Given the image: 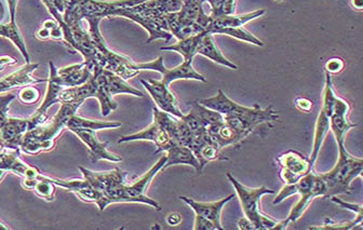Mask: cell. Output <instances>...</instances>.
Returning a JSON list of instances; mask_svg holds the SVG:
<instances>
[{"label": "cell", "mask_w": 363, "mask_h": 230, "mask_svg": "<svg viewBox=\"0 0 363 230\" xmlns=\"http://www.w3.org/2000/svg\"><path fill=\"white\" fill-rule=\"evenodd\" d=\"M295 194H299L301 198L297 201L296 205L292 207L288 217L284 221L278 222L272 227V229L284 230L288 228L289 224L296 223L303 217L313 199L318 198V197L325 199V197H327V186H325V180L320 174L315 173L313 171L309 172L306 176L299 178L294 184L286 185V186L282 187V190L279 192V194L275 198L274 205H279V203L286 200L288 197Z\"/></svg>", "instance_id": "6da1fadb"}, {"label": "cell", "mask_w": 363, "mask_h": 230, "mask_svg": "<svg viewBox=\"0 0 363 230\" xmlns=\"http://www.w3.org/2000/svg\"><path fill=\"white\" fill-rule=\"evenodd\" d=\"M83 102L62 103L57 114L49 125H38L32 130L26 131L22 139L20 149L28 155H38L42 151H49L54 147L55 142L64 129L67 123Z\"/></svg>", "instance_id": "7a4b0ae2"}, {"label": "cell", "mask_w": 363, "mask_h": 230, "mask_svg": "<svg viewBox=\"0 0 363 230\" xmlns=\"http://www.w3.org/2000/svg\"><path fill=\"white\" fill-rule=\"evenodd\" d=\"M147 0H67V9L63 14L65 23L83 22L89 18H110L117 16L119 11L127 8L134 7L139 4L145 3Z\"/></svg>", "instance_id": "3957f363"}, {"label": "cell", "mask_w": 363, "mask_h": 230, "mask_svg": "<svg viewBox=\"0 0 363 230\" xmlns=\"http://www.w3.org/2000/svg\"><path fill=\"white\" fill-rule=\"evenodd\" d=\"M79 170L83 178L96 190V205L100 212H103L112 203H121V194L127 184L128 172L121 171L118 168L108 172H94L83 166H79Z\"/></svg>", "instance_id": "277c9868"}, {"label": "cell", "mask_w": 363, "mask_h": 230, "mask_svg": "<svg viewBox=\"0 0 363 230\" xmlns=\"http://www.w3.org/2000/svg\"><path fill=\"white\" fill-rule=\"evenodd\" d=\"M363 160L350 155L345 149H338V160L331 171L320 174L327 186V197L350 194V185L357 178H362Z\"/></svg>", "instance_id": "5b68a950"}, {"label": "cell", "mask_w": 363, "mask_h": 230, "mask_svg": "<svg viewBox=\"0 0 363 230\" xmlns=\"http://www.w3.org/2000/svg\"><path fill=\"white\" fill-rule=\"evenodd\" d=\"M89 24V33L93 41L94 47L98 52V64L103 67L104 69L116 74L119 77L124 80L130 79L139 75V69L137 63L124 57V55L118 54L108 48L104 40L103 36L100 32V18H89L86 20Z\"/></svg>", "instance_id": "8992f818"}, {"label": "cell", "mask_w": 363, "mask_h": 230, "mask_svg": "<svg viewBox=\"0 0 363 230\" xmlns=\"http://www.w3.org/2000/svg\"><path fill=\"white\" fill-rule=\"evenodd\" d=\"M226 176L229 182L233 184L236 192H237L245 217L251 222L254 229H272V227L278 222L260 212V199L265 195L275 194V190H268L266 186L250 188V187L245 186V185L238 182L231 173H227Z\"/></svg>", "instance_id": "52a82bcc"}, {"label": "cell", "mask_w": 363, "mask_h": 230, "mask_svg": "<svg viewBox=\"0 0 363 230\" xmlns=\"http://www.w3.org/2000/svg\"><path fill=\"white\" fill-rule=\"evenodd\" d=\"M335 92L333 89L331 74L325 73V90L322 96L321 110L316 122L315 134H313V145L311 156L309 157L311 164L316 163L322 144L327 137L330 130V118L333 113L334 100H335Z\"/></svg>", "instance_id": "ba28073f"}, {"label": "cell", "mask_w": 363, "mask_h": 230, "mask_svg": "<svg viewBox=\"0 0 363 230\" xmlns=\"http://www.w3.org/2000/svg\"><path fill=\"white\" fill-rule=\"evenodd\" d=\"M166 162H167V156H163V157L160 158V159L156 162V164L151 166L149 171H147L144 176H141L139 180L131 183V184H127L126 186H125L124 192H122L121 203H144V205H151L153 209L159 211L160 209H161L159 203L154 200V199L147 197L145 192H146L147 188H149V184H151L153 178H155L156 174L163 170Z\"/></svg>", "instance_id": "9c48e42d"}, {"label": "cell", "mask_w": 363, "mask_h": 230, "mask_svg": "<svg viewBox=\"0 0 363 230\" xmlns=\"http://www.w3.org/2000/svg\"><path fill=\"white\" fill-rule=\"evenodd\" d=\"M139 71H155L161 74L165 85L170 86V84L176 80H199V81L207 82L206 78L200 74L197 73L192 67V59H184L182 64L174 67L172 69H166L163 64V57H159L157 59L149 63H139L137 64Z\"/></svg>", "instance_id": "30bf717a"}, {"label": "cell", "mask_w": 363, "mask_h": 230, "mask_svg": "<svg viewBox=\"0 0 363 230\" xmlns=\"http://www.w3.org/2000/svg\"><path fill=\"white\" fill-rule=\"evenodd\" d=\"M276 161L280 168V178L286 185L294 184L313 169L309 157L296 151L281 154Z\"/></svg>", "instance_id": "8fae6325"}, {"label": "cell", "mask_w": 363, "mask_h": 230, "mask_svg": "<svg viewBox=\"0 0 363 230\" xmlns=\"http://www.w3.org/2000/svg\"><path fill=\"white\" fill-rule=\"evenodd\" d=\"M265 10L260 9L245 14H226V16H211L201 12L197 23L211 35H217L224 28H241L250 21L255 20L265 14Z\"/></svg>", "instance_id": "7c38bea8"}, {"label": "cell", "mask_w": 363, "mask_h": 230, "mask_svg": "<svg viewBox=\"0 0 363 230\" xmlns=\"http://www.w3.org/2000/svg\"><path fill=\"white\" fill-rule=\"evenodd\" d=\"M188 147L192 149V153L196 156L202 170L209 162L217 161V160L229 161V160L224 154L221 153L219 145L208 134L207 129L197 133L192 132V137L188 142Z\"/></svg>", "instance_id": "4fadbf2b"}, {"label": "cell", "mask_w": 363, "mask_h": 230, "mask_svg": "<svg viewBox=\"0 0 363 230\" xmlns=\"http://www.w3.org/2000/svg\"><path fill=\"white\" fill-rule=\"evenodd\" d=\"M135 141H149L156 144L158 149L155 154L161 153V151H169L174 145L180 144L171 133L165 128L161 123L158 122L154 119L153 125H149V128L141 132L134 133V134L127 135L119 139L118 143H128V142ZM182 145V144H180Z\"/></svg>", "instance_id": "5bb4252c"}, {"label": "cell", "mask_w": 363, "mask_h": 230, "mask_svg": "<svg viewBox=\"0 0 363 230\" xmlns=\"http://www.w3.org/2000/svg\"><path fill=\"white\" fill-rule=\"evenodd\" d=\"M182 6L183 0H147L145 3L131 7V10L143 18L154 21L163 30H168L166 14L180 11Z\"/></svg>", "instance_id": "9a60e30c"}, {"label": "cell", "mask_w": 363, "mask_h": 230, "mask_svg": "<svg viewBox=\"0 0 363 230\" xmlns=\"http://www.w3.org/2000/svg\"><path fill=\"white\" fill-rule=\"evenodd\" d=\"M141 84L151 94L160 110L168 113L176 118H183L184 114L180 112L178 100H176L175 96L170 91L169 86L165 85L161 80L157 81L154 79L141 80Z\"/></svg>", "instance_id": "2e32d148"}, {"label": "cell", "mask_w": 363, "mask_h": 230, "mask_svg": "<svg viewBox=\"0 0 363 230\" xmlns=\"http://www.w3.org/2000/svg\"><path fill=\"white\" fill-rule=\"evenodd\" d=\"M49 67H50L49 78L63 88L83 85L92 75L91 69L86 65L85 62L62 67V69H57L52 62H49Z\"/></svg>", "instance_id": "e0dca14e"}, {"label": "cell", "mask_w": 363, "mask_h": 230, "mask_svg": "<svg viewBox=\"0 0 363 230\" xmlns=\"http://www.w3.org/2000/svg\"><path fill=\"white\" fill-rule=\"evenodd\" d=\"M350 106L345 100L335 96L334 100L333 113L330 118V130L335 137L338 149H345L346 134L350 129L356 128L357 125L352 123L348 119Z\"/></svg>", "instance_id": "ac0fdd59"}, {"label": "cell", "mask_w": 363, "mask_h": 230, "mask_svg": "<svg viewBox=\"0 0 363 230\" xmlns=\"http://www.w3.org/2000/svg\"><path fill=\"white\" fill-rule=\"evenodd\" d=\"M92 75L96 78L100 87L110 96L121 93L130 94V96H139V98L144 96L143 92L127 84L126 80L108 69H104L100 65L94 67V69H92Z\"/></svg>", "instance_id": "d6986e66"}, {"label": "cell", "mask_w": 363, "mask_h": 230, "mask_svg": "<svg viewBox=\"0 0 363 230\" xmlns=\"http://www.w3.org/2000/svg\"><path fill=\"white\" fill-rule=\"evenodd\" d=\"M20 149H8L0 146V169L18 174L23 178H36L40 170L28 166L20 158Z\"/></svg>", "instance_id": "ffe728a7"}, {"label": "cell", "mask_w": 363, "mask_h": 230, "mask_svg": "<svg viewBox=\"0 0 363 230\" xmlns=\"http://www.w3.org/2000/svg\"><path fill=\"white\" fill-rule=\"evenodd\" d=\"M26 131H28V119L9 117L0 125V146L8 149H20Z\"/></svg>", "instance_id": "44dd1931"}, {"label": "cell", "mask_w": 363, "mask_h": 230, "mask_svg": "<svg viewBox=\"0 0 363 230\" xmlns=\"http://www.w3.org/2000/svg\"><path fill=\"white\" fill-rule=\"evenodd\" d=\"M71 132L75 133L87 146L92 161L108 160V161L116 162L117 163V162H121L124 160L120 156L110 153L108 151V142L102 143V142L98 141L96 135V131L87 130V129H75Z\"/></svg>", "instance_id": "7402d4cb"}, {"label": "cell", "mask_w": 363, "mask_h": 230, "mask_svg": "<svg viewBox=\"0 0 363 230\" xmlns=\"http://www.w3.org/2000/svg\"><path fill=\"white\" fill-rule=\"evenodd\" d=\"M233 198L234 195H231V196L221 199V200L215 201V202H198V201L185 196L180 197V200L185 202L188 207H192L194 212L196 213V217H204V219L212 222L217 226V230L224 229L221 227V212L224 205Z\"/></svg>", "instance_id": "603a6c76"}, {"label": "cell", "mask_w": 363, "mask_h": 230, "mask_svg": "<svg viewBox=\"0 0 363 230\" xmlns=\"http://www.w3.org/2000/svg\"><path fill=\"white\" fill-rule=\"evenodd\" d=\"M38 67L39 64L26 63L21 69L1 78L0 79V93L16 89V88L26 87L33 84H42V82L48 81V79H38V78L33 77V71Z\"/></svg>", "instance_id": "cb8c5ba5"}, {"label": "cell", "mask_w": 363, "mask_h": 230, "mask_svg": "<svg viewBox=\"0 0 363 230\" xmlns=\"http://www.w3.org/2000/svg\"><path fill=\"white\" fill-rule=\"evenodd\" d=\"M167 28L178 40H183L188 37L195 36V35L201 34L206 32L201 28L196 21L188 20L183 18L178 12L168 13L165 16Z\"/></svg>", "instance_id": "d4e9b609"}, {"label": "cell", "mask_w": 363, "mask_h": 230, "mask_svg": "<svg viewBox=\"0 0 363 230\" xmlns=\"http://www.w3.org/2000/svg\"><path fill=\"white\" fill-rule=\"evenodd\" d=\"M195 54L204 55L211 61L215 62L217 64L229 67L231 69H238V67L223 55L217 44H215L213 35L204 32L197 35V44L195 48Z\"/></svg>", "instance_id": "484cf974"}, {"label": "cell", "mask_w": 363, "mask_h": 230, "mask_svg": "<svg viewBox=\"0 0 363 230\" xmlns=\"http://www.w3.org/2000/svg\"><path fill=\"white\" fill-rule=\"evenodd\" d=\"M117 16L129 18V20L133 21L135 23L143 26L149 34V38L147 39L146 44H151V41L157 40V39H163L166 42H169V41L173 38V35H172L171 33L163 30L159 24L156 23L154 21L149 20V18H143V16L134 13V12L131 10V7L121 10V11L118 12Z\"/></svg>", "instance_id": "4316f807"}, {"label": "cell", "mask_w": 363, "mask_h": 230, "mask_svg": "<svg viewBox=\"0 0 363 230\" xmlns=\"http://www.w3.org/2000/svg\"><path fill=\"white\" fill-rule=\"evenodd\" d=\"M167 154V162H166L165 166L163 170L167 169L169 166H176V164H188V166H192L196 169L198 173L204 171L201 169L200 163H199L198 159L196 156L192 153V149H188V146L174 145L173 147L166 151Z\"/></svg>", "instance_id": "83f0119b"}, {"label": "cell", "mask_w": 363, "mask_h": 230, "mask_svg": "<svg viewBox=\"0 0 363 230\" xmlns=\"http://www.w3.org/2000/svg\"><path fill=\"white\" fill-rule=\"evenodd\" d=\"M50 180L57 186L62 187L69 192L77 195L83 201L96 203V190L92 188L91 185L86 178H83V180H78V178H75V180H59V178H50Z\"/></svg>", "instance_id": "f1b7e54d"}, {"label": "cell", "mask_w": 363, "mask_h": 230, "mask_svg": "<svg viewBox=\"0 0 363 230\" xmlns=\"http://www.w3.org/2000/svg\"><path fill=\"white\" fill-rule=\"evenodd\" d=\"M120 127L121 123L118 121L92 120V119L77 116L76 114L73 115L67 123V129H69V131L75 130V129L98 131L104 130V129H117Z\"/></svg>", "instance_id": "f546056e"}, {"label": "cell", "mask_w": 363, "mask_h": 230, "mask_svg": "<svg viewBox=\"0 0 363 230\" xmlns=\"http://www.w3.org/2000/svg\"><path fill=\"white\" fill-rule=\"evenodd\" d=\"M0 36L10 39L16 45V48L20 50V52L22 53L26 63H30V55H28V49H26L25 46V41H24L21 32L18 30L16 22H9L7 24L0 23Z\"/></svg>", "instance_id": "4dcf8cb0"}, {"label": "cell", "mask_w": 363, "mask_h": 230, "mask_svg": "<svg viewBox=\"0 0 363 230\" xmlns=\"http://www.w3.org/2000/svg\"><path fill=\"white\" fill-rule=\"evenodd\" d=\"M37 182L35 184L33 192L40 197V198L45 199L47 201L54 200L55 190H57V185L53 184L50 180L49 176H45L42 172L36 176Z\"/></svg>", "instance_id": "1f68e13d"}, {"label": "cell", "mask_w": 363, "mask_h": 230, "mask_svg": "<svg viewBox=\"0 0 363 230\" xmlns=\"http://www.w3.org/2000/svg\"><path fill=\"white\" fill-rule=\"evenodd\" d=\"M363 215H356L355 219L350 222H342V223H334L331 219H327L325 223L317 227H311L313 230H350L354 229L356 226L362 225Z\"/></svg>", "instance_id": "d6a6232c"}, {"label": "cell", "mask_w": 363, "mask_h": 230, "mask_svg": "<svg viewBox=\"0 0 363 230\" xmlns=\"http://www.w3.org/2000/svg\"><path fill=\"white\" fill-rule=\"evenodd\" d=\"M39 98H40L39 90L35 87H28V86L23 88L21 92L18 93V100L24 104H28V105H32V104L38 102Z\"/></svg>", "instance_id": "836d02e7"}, {"label": "cell", "mask_w": 363, "mask_h": 230, "mask_svg": "<svg viewBox=\"0 0 363 230\" xmlns=\"http://www.w3.org/2000/svg\"><path fill=\"white\" fill-rule=\"evenodd\" d=\"M345 67V63L340 57H332L328 59L325 65V73L329 74H340V71Z\"/></svg>", "instance_id": "e575fe53"}, {"label": "cell", "mask_w": 363, "mask_h": 230, "mask_svg": "<svg viewBox=\"0 0 363 230\" xmlns=\"http://www.w3.org/2000/svg\"><path fill=\"white\" fill-rule=\"evenodd\" d=\"M332 201L336 205H340L342 209H347V210L352 211L355 214H362V205H355V203L345 202V201H342V199L338 198L336 196H332Z\"/></svg>", "instance_id": "d590c367"}, {"label": "cell", "mask_w": 363, "mask_h": 230, "mask_svg": "<svg viewBox=\"0 0 363 230\" xmlns=\"http://www.w3.org/2000/svg\"><path fill=\"white\" fill-rule=\"evenodd\" d=\"M294 105L299 112L309 113L313 108V102L307 98H296L294 100Z\"/></svg>", "instance_id": "8d00e7d4"}, {"label": "cell", "mask_w": 363, "mask_h": 230, "mask_svg": "<svg viewBox=\"0 0 363 230\" xmlns=\"http://www.w3.org/2000/svg\"><path fill=\"white\" fill-rule=\"evenodd\" d=\"M194 229L196 230H217V226L204 217H196L195 219Z\"/></svg>", "instance_id": "74e56055"}, {"label": "cell", "mask_w": 363, "mask_h": 230, "mask_svg": "<svg viewBox=\"0 0 363 230\" xmlns=\"http://www.w3.org/2000/svg\"><path fill=\"white\" fill-rule=\"evenodd\" d=\"M16 64V59L13 57H0V71H4L7 67H11V65Z\"/></svg>", "instance_id": "f35d334b"}, {"label": "cell", "mask_w": 363, "mask_h": 230, "mask_svg": "<svg viewBox=\"0 0 363 230\" xmlns=\"http://www.w3.org/2000/svg\"><path fill=\"white\" fill-rule=\"evenodd\" d=\"M9 6L10 22H16V5L18 0H7Z\"/></svg>", "instance_id": "ab89813d"}, {"label": "cell", "mask_w": 363, "mask_h": 230, "mask_svg": "<svg viewBox=\"0 0 363 230\" xmlns=\"http://www.w3.org/2000/svg\"><path fill=\"white\" fill-rule=\"evenodd\" d=\"M180 222H182V217H180V213H171V214L168 215L167 223L170 226H178Z\"/></svg>", "instance_id": "60d3db41"}, {"label": "cell", "mask_w": 363, "mask_h": 230, "mask_svg": "<svg viewBox=\"0 0 363 230\" xmlns=\"http://www.w3.org/2000/svg\"><path fill=\"white\" fill-rule=\"evenodd\" d=\"M238 228H239V229L243 230L254 229L253 225H252L251 222H250L247 217H243V219H241L239 222H238Z\"/></svg>", "instance_id": "b9f144b4"}, {"label": "cell", "mask_w": 363, "mask_h": 230, "mask_svg": "<svg viewBox=\"0 0 363 230\" xmlns=\"http://www.w3.org/2000/svg\"><path fill=\"white\" fill-rule=\"evenodd\" d=\"M36 37L38 39H40V40H47V39H51L50 37V30H48V28H44L42 26L40 30L37 32Z\"/></svg>", "instance_id": "7bdbcfd3"}, {"label": "cell", "mask_w": 363, "mask_h": 230, "mask_svg": "<svg viewBox=\"0 0 363 230\" xmlns=\"http://www.w3.org/2000/svg\"><path fill=\"white\" fill-rule=\"evenodd\" d=\"M352 5L355 9L362 10L363 0H352Z\"/></svg>", "instance_id": "ee69618b"}, {"label": "cell", "mask_w": 363, "mask_h": 230, "mask_svg": "<svg viewBox=\"0 0 363 230\" xmlns=\"http://www.w3.org/2000/svg\"><path fill=\"white\" fill-rule=\"evenodd\" d=\"M10 227H8V226H6L5 224L3 223V222L0 221V230H9Z\"/></svg>", "instance_id": "f6af8a7d"}, {"label": "cell", "mask_w": 363, "mask_h": 230, "mask_svg": "<svg viewBox=\"0 0 363 230\" xmlns=\"http://www.w3.org/2000/svg\"><path fill=\"white\" fill-rule=\"evenodd\" d=\"M277 1H282V0H277Z\"/></svg>", "instance_id": "bcb514c9"}]
</instances>
